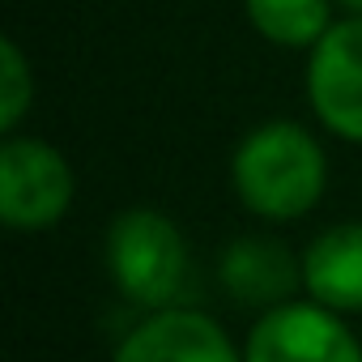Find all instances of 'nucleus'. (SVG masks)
Instances as JSON below:
<instances>
[{
  "label": "nucleus",
  "mask_w": 362,
  "mask_h": 362,
  "mask_svg": "<svg viewBox=\"0 0 362 362\" xmlns=\"http://www.w3.org/2000/svg\"><path fill=\"white\" fill-rule=\"evenodd\" d=\"M235 192L260 218L290 222L303 218L324 192V149L315 136L290 119L260 124L235 149Z\"/></svg>",
  "instance_id": "nucleus-1"
},
{
  "label": "nucleus",
  "mask_w": 362,
  "mask_h": 362,
  "mask_svg": "<svg viewBox=\"0 0 362 362\" xmlns=\"http://www.w3.org/2000/svg\"><path fill=\"white\" fill-rule=\"evenodd\" d=\"M107 264L124 298L141 307H162L184 286L188 247L179 226L158 209H128L107 235Z\"/></svg>",
  "instance_id": "nucleus-2"
},
{
  "label": "nucleus",
  "mask_w": 362,
  "mask_h": 362,
  "mask_svg": "<svg viewBox=\"0 0 362 362\" xmlns=\"http://www.w3.org/2000/svg\"><path fill=\"white\" fill-rule=\"evenodd\" d=\"M73 170L60 149L35 136H13L0 149V218L13 230H39L69 214Z\"/></svg>",
  "instance_id": "nucleus-3"
},
{
  "label": "nucleus",
  "mask_w": 362,
  "mask_h": 362,
  "mask_svg": "<svg viewBox=\"0 0 362 362\" xmlns=\"http://www.w3.org/2000/svg\"><path fill=\"white\" fill-rule=\"evenodd\" d=\"M243 362H362V345L332 307L281 303L252 328Z\"/></svg>",
  "instance_id": "nucleus-4"
},
{
  "label": "nucleus",
  "mask_w": 362,
  "mask_h": 362,
  "mask_svg": "<svg viewBox=\"0 0 362 362\" xmlns=\"http://www.w3.org/2000/svg\"><path fill=\"white\" fill-rule=\"evenodd\" d=\"M307 94L337 136L362 141V13L332 22V30L311 47Z\"/></svg>",
  "instance_id": "nucleus-5"
},
{
  "label": "nucleus",
  "mask_w": 362,
  "mask_h": 362,
  "mask_svg": "<svg viewBox=\"0 0 362 362\" xmlns=\"http://www.w3.org/2000/svg\"><path fill=\"white\" fill-rule=\"evenodd\" d=\"M115 362H239V354L209 315L158 311L119 345Z\"/></svg>",
  "instance_id": "nucleus-6"
},
{
  "label": "nucleus",
  "mask_w": 362,
  "mask_h": 362,
  "mask_svg": "<svg viewBox=\"0 0 362 362\" xmlns=\"http://www.w3.org/2000/svg\"><path fill=\"white\" fill-rule=\"evenodd\" d=\"M303 281L332 311H362V222L324 230L303 256Z\"/></svg>",
  "instance_id": "nucleus-7"
},
{
  "label": "nucleus",
  "mask_w": 362,
  "mask_h": 362,
  "mask_svg": "<svg viewBox=\"0 0 362 362\" xmlns=\"http://www.w3.org/2000/svg\"><path fill=\"white\" fill-rule=\"evenodd\" d=\"M222 281L235 298L243 303H256V307H269V303H281L298 281H303V269L290 260V252L273 239H239L226 247L222 256Z\"/></svg>",
  "instance_id": "nucleus-8"
},
{
  "label": "nucleus",
  "mask_w": 362,
  "mask_h": 362,
  "mask_svg": "<svg viewBox=\"0 0 362 362\" xmlns=\"http://www.w3.org/2000/svg\"><path fill=\"white\" fill-rule=\"evenodd\" d=\"M252 26L281 47H315L332 30L328 0H247Z\"/></svg>",
  "instance_id": "nucleus-9"
},
{
  "label": "nucleus",
  "mask_w": 362,
  "mask_h": 362,
  "mask_svg": "<svg viewBox=\"0 0 362 362\" xmlns=\"http://www.w3.org/2000/svg\"><path fill=\"white\" fill-rule=\"evenodd\" d=\"M35 103V77L30 64L22 56V47L13 39L0 43V128L13 132L26 115V107Z\"/></svg>",
  "instance_id": "nucleus-10"
},
{
  "label": "nucleus",
  "mask_w": 362,
  "mask_h": 362,
  "mask_svg": "<svg viewBox=\"0 0 362 362\" xmlns=\"http://www.w3.org/2000/svg\"><path fill=\"white\" fill-rule=\"evenodd\" d=\"M345 9H354V13H362V0H341Z\"/></svg>",
  "instance_id": "nucleus-11"
}]
</instances>
